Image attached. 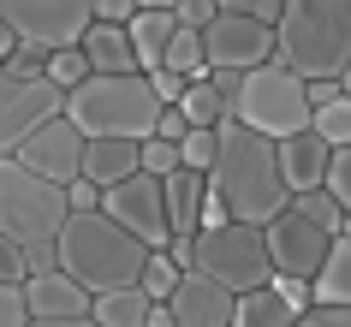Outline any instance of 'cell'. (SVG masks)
I'll list each match as a JSON object with an SVG mask.
<instances>
[{
    "label": "cell",
    "mask_w": 351,
    "mask_h": 327,
    "mask_svg": "<svg viewBox=\"0 0 351 327\" xmlns=\"http://www.w3.org/2000/svg\"><path fill=\"white\" fill-rule=\"evenodd\" d=\"M66 197H72V208H101V184H95L90 173H77V179L66 184Z\"/></svg>",
    "instance_id": "cell-38"
},
{
    "label": "cell",
    "mask_w": 351,
    "mask_h": 327,
    "mask_svg": "<svg viewBox=\"0 0 351 327\" xmlns=\"http://www.w3.org/2000/svg\"><path fill=\"white\" fill-rule=\"evenodd\" d=\"M262 238H268L274 274H310V280H315V268H322V256H328V244H333L328 226H322V220H310V215H298L292 202H286V208L262 226Z\"/></svg>",
    "instance_id": "cell-12"
},
{
    "label": "cell",
    "mask_w": 351,
    "mask_h": 327,
    "mask_svg": "<svg viewBox=\"0 0 351 327\" xmlns=\"http://www.w3.org/2000/svg\"><path fill=\"white\" fill-rule=\"evenodd\" d=\"M333 191V197H339V208H346L351 215V143H339L333 149V161H328V179H322Z\"/></svg>",
    "instance_id": "cell-34"
},
{
    "label": "cell",
    "mask_w": 351,
    "mask_h": 327,
    "mask_svg": "<svg viewBox=\"0 0 351 327\" xmlns=\"http://www.w3.org/2000/svg\"><path fill=\"white\" fill-rule=\"evenodd\" d=\"M48 77H54L60 90H72L90 77V54H84V42H66V48H48Z\"/></svg>",
    "instance_id": "cell-29"
},
{
    "label": "cell",
    "mask_w": 351,
    "mask_h": 327,
    "mask_svg": "<svg viewBox=\"0 0 351 327\" xmlns=\"http://www.w3.org/2000/svg\"><path fill=\"white\" fill-rule=\"evenodd\" d=\"M185 84H191V77L173 72V66H155V72H149V90L161 95V101H179V95H185Z\"/></svg>",
    "instance_id": "cell-36"
},
{
    "label": "cell",
    "mask_w": 351,
    "mask_h": 327,
    "mask_svg": "<svg viewBox=\"0 0 351 327\" xmlns=\"http://www.w3.org/2000/svg\"><path fill=\"white\" fill-rule=\"evenodd\" d=\"M101 208H108L125 232H137L149 244V250H167V238H173V226H167V191L155 173H125V179L101 184Z\"/></svg>",
    "instance_id": "cell-9"
},
{
    "label": "cell",
    "mask_w": 351,
    "mask_h": 327,
    "mask_svg": "<svg viewBox=\"0 0 351 327\" xmlns=\"http://www.w3.org/2000/svg\"><path fill=\"white\" fill-rule=\"evenodd\" d=\"M0 280H6V286H24V280H30V256H24V244L6 232V226H0Z\"/></svg>",
    "instance_id": "cell-32"
},
{
    "label": "cell",
    "mask_w": 351,
    "mask_h": 327,
    "mask_svg": "<svg viewBox=\"0 0 351 327\" xmlns=\"http://www.w3.org/2000/svg\"><path fill=\"white\" fill-rule=\"evenodd\" d=\"M208 191L226 202L232 220L268 226L292 202V184L280 173V143L262 137V131H250L244 119H221V155L208 167Z\"/></svg>",
    "instance_id": "cell-1"
},
{
    "label": "cell",
    "mask_w": 351,
    "mask_h": 327,
    "mask_svg": "<svg viewBox=\"0 0 351 327\" xmlns=\"http://www.w3.org/2000/svg\"><path fill=\"white\" fill-rule=\"evenodd\" d=\"M12 155H19L30 173H42V179L72 184L77 173H84V131H77L66 113H54V119H42V125L12 149Z\"/></svg>",
    "instance_id": "cell-14"
},
{
    "label": "cell",
    "mask_w": 351,
    "mask_h": 327,
    "mask_svg": "<svg viewBox=\"0 0 351 327\" xmlns=\"http://www.w3.org/2000/svg\"><path fill=\"white\" fill-rule=\"evenodd\" d=\"M161 66H173V72H185V77H203V72H208V48H203V30L179 24V30H173V42H167V54H161Z\"/></svg>",
    "instance_id": "cell-25"
},
{
    "label": "cell",
    "mask_w": 351,
    "mask_h": 327,
    "mask_svg": "<svg viewBox=\"0 0 351 327\" xmlns=\"http://www.w3.org/2000/svg\"><path fill=\"white\" fill-rule=\"evenodd\" d=\"M84 54H90V72H143L137 54H131V30L125 24H108V19H90Z\"/></svg>",
    "instance_id": "cell-19"
},
{
    "label": "cell",
    "mask_w": 351,
    "mask_h": 327,
    "mask_svg": "<svg viewBox=\"0 0 351 327\" xmlns=\"http://www.w3.org/2000/svg\"><path fill=\"white\" fill-rule=\"evenodd\" d=\"M226 220H232V215H226V202L208 191V197H203V226H226Z\"/></svg>",
    "instance_id": "cell-41"
},
{
    "label": "cell",
    "mask_w": 351,
    "mask_h": 327,
    "mask_svg": "<svg viewBox=\"0 0 351 327\" xmlns=\"http://www.w3.org/2000/svg\"><path fill=\"white\" fill-rule=\"evenodd\" d=\"M125 30H131V54H137V66L155 72L161 54H167V42H173V30H179V19H173L167 6H137V12L125 19Z\"/></svg>",
    "instance_id": "cell-18"
},
{
    "label": "cell",
    "mask_w": 351,
    "mask_h": 327,
    "mask_svg": "<svg viewBox=\"0 0 351 327\" xmlns=\"http://www.w3.org/2000/svg\"><path fill=\"white\" fill-rule=\"evenodd\" d=\"M0 327H30V309H24V286H6V280H0Z\"/></svg>",
    "instance_id": "cell-35"
},
{
    "label": "cell",
    "mask_w": 351,
    "mask_h": 327,
    "mask_svg": "<svg viewBox=\"0 0 351 327\" xmlns=\"http://www.w3.org/2000/svg\"><path fill=\"white\" fill-rule=\"evenodd\" d=\"M179 274H185V268H179V262H173L167 250H149L143 274H137V286H143L155 304H167V298H173V286H179Z\"/></svg>",
    "instance_id": "cell-27"
},
{
    "label": "cell",
    "mask_w": 351,
    "mask_h": 327,
    "mask_svg": "<svg viewBox=\"0 0 351 327\" xmlns=\"http://www.w3.org/2000/svg\"><path fill=\"white\" fill-rule=\"evenodd\" d=\"M274 60L298 77H339L351 60V0H286L274 19Z\"/></svg>",
    "instance_id": "cell-3"
},
{
    "label": "cell",
    "mask_w": 351,
    "mask_h": 327,
    "mask_svg": "<svg viewBox=\"0 0 351 327\" xmlns=\"http://www.w3.org/2000/svg\"><path fill=\"white\" fill-rule=\"evenodd\" d=\"M24 309H30L36 327H77V322H90L95 291L77 286L72 274L54 262V268H36L30 280H24Z\"/></svg>",
    "instance_id": "cell-13"
},
{
    "label": "cell",
    "mask_w": 351,
    "mask_h": 327,
    "mask_svg": "<svg viewBox=\"0 0 351 327\" xmlns=\"http://www.w3.org/2000/svg\"><path fill=\"white\" fill-rule=\"evenodd\" d=\"M215 12H221V0H179V6H173V19H179V24H191V30H203V24L215 19Z\"/></svg>",
    "instance_id": "cell-37"
},
{
    "label": "cell",
    "mask_w": 351,
    "mask_h": 327,
    "mask_svg": "<svg viewBox=\"0 0 351 327\" xmlns=\"http://www.w3.org/2000/svg\"><path fill=\"white\" fill-rule=\"evenodd\" d=\"M137 137H84V173H90L95 184H113L125 179V173H137Z\"/></svg>",
    "instance_id": "cell-21"
},
{
    "label": "cell",
    "mask_w": 351,
    "mask_h": 327,
    "mask_svg": "<svg viewBox=\"0 0 351 327\" xmlns=\"http://www.w3.org/2000/svg\"><path fill=\"white\" fill-rule=\"evenodd\" d=\"M149 298L143 286H113V291H95V309H90V322L101 327H149Z\"/></svg>",
    "instance_id": "cell-22"
},
{
    "label": "cell",
    "mask_w": 351,
    "mask_h": 327,
    "mask_svg": "<svg viewBox=\"0 0 351 327\" xmlns=\"http://www.w3.org/2000/svg\"><path fill=\"white\" fill-rule=\"evenodd\" d=\"M131 12H137V0H95V19H108V24H125Z\"/></svg>",
    "instance_id": "cell-40"
},
{
    "label": "cell",
    "mask_w": 351,
    "mask_h": 327,
    "mask_svg": "<svg viewBox=\"0 0 351 327\" xmlns=\"http://www.w3.org/2000/svg\"><path fill=\"white\" fill-rule=\"evenodd\" d=\"M72 215V197H66V184L42 179L19 155H0V226L19 238L24 250H36V244H54L60 226Z\"/></svg>",
    "instance_id": "cell-6"
},
{
    "label": "cell",
    "mask_w": 351,
    "mask_h": 327,
    "mask_svg": "<svg viewBox=\"0 0 351 327\" xmlns=\"http://www.w3.org/2000/svg\"><path fill=\"white\" fill-rule=\"evenodd\" d=\"M215 155H221V125H191L185 137H179V167L208 173V167H215Z\"/></svg>",
    "instance_id": "cell-26"
},
{
    "label": "cell",
    "mask_w": 351,
    "mask_h": 327,
    "mask_svg": "<svg viewBox=\"0 0 351 327\" xmlns=\"http://www.w3.org/2000/svg\"><path fill=\"white\" fill-rule=\"evenodd\" d=\"M179 113H185L191 125H221V119H232V108H226V95L215 90V77H191L185 95H179Z\"/></svg>",
    "instance_id": "cell-23"
},
{
    "label": "cell",
    "mask_w": 351,
    "mask_h": 327,
    "mask_svg": "<svg viewBox=\"0 0 351 327\" xmlns=\"http://www.w3.org/2000/svg\"><path fill=\"white\" fill-rule=\"evenodd\" d=\"M203 48L208 66H232V72H250L262 60H274V24L256 19V12H215L203 24Z\"/></svg>",
    "instance_id": "cell-11"
},
{
    "label": "cell",
    "mask_w": 351,
    "mask_h": 327,
    "mask_svg": "<svg viewBox=\"0 0 351 327\" xmlns=\"http://www.w3.org/2000/svg\"><path fill=\"white\" fill-rule=\"evenodd\" d=\"M328 161H333V143H328L315 125L292 131V137H280V173H286V184H292V191L322 184V179H328Z\"/></svg>",
    "instance_id": "cell-16"
},
{
    "label": "cell",
    "mask_w": 351,
    "mask_h": 327,
    "mask_svg": "<svg viewBox=\"0 0 351 327\" xmlns=\"http://www.w3.org/2000/svg\"><path fill=\"white\" fill-rule=\"evenodd\" d=\"M292 208H298V215H310V220H322L328 232H339V220H346V208H339V197H333L328 184H310V191H292Z\"/></svg>",
    "instance_id": "cell-28"
},
{
    "label": "cell",
    "mask_w": 351,
    "mask_h": 327,
    "mask_svg": "<svg viewBox=\"0 0 351 327\" xmlns=\"http://www.w3.org/2000/svg\"><path fill=\"white\" fill-rule=\"evenodd\" d=\"M12 48H19V30H12V24H6V12H0V60L12 54Z\"/></svg>",
    "instance_id": "cell-42"
},
{
    "label": "cell",
    "mask_w": 351,
    "mask_h": 327,
    "mask_svg": "<svg viewBox=\"0 0 351 327\" xmlns=\"http://www.w3.org/2000/svg\"><path fill=\"white\" fill-rule=\"evenodd\" d=\"M137 161H143V173L167 179V173L179 167V143H173V137H161V131H149V137H137Z\"/></svg>",
    "instance_id": "cell-31"
},
{
    "label": "cell",
    "mask_w": 351,
    "mask_h": 327,
    "mask_svg": "<svg viewBox=\"0 0 351 327\" xmlns=\"http://www.w3.org/2000/svg\"><path fill=\"white\" fill-rule=\"evenodd\" d=\"M167 309H173V327H226L239 315V291L221 286L203 268H185L179 286H173V298H167Z\"/></svg>",
    "instance_id": "cell-15"
},
{
    "label": "cell",
    "mask_w": 351,
    "mask_h": 327,
    "mask_svg": "<svg viewBox=\"0 0 351 327\" xmlns=\"http://www.w3.org/2000/svg\"><path fill=\"white\" fill-rule=\"evenodd\" d=\"M197 268L232 291H250L274 274V256L256 220H226V226H197Z\"/></svg>",
    "instance_id": "cell-7"
},
{
    "label": "cell",
    "mask_w": 351,
    "mask_h": 327,
    "mask_svg": "<svg viewBox=\"0 0 351 327\" xmlns=\"http://www.w3.org/2000/svg\"><path fill=\"white\" fill-rule=\"evenodd\" d=\"M0 12L19 30V42L66 48V42H84V30L95 19V0H0Z\"/></svg>",
    "instance_id": "cell-10"
},
{
    "label": "cell",
    "mask_w": 351,
    "mask_h": 327,
    "mask_svg": "<svg viewBox=\"0 0 351 327\" xmlns=\"http://www.w3.org/2000/svg\"><path fill=\"white\" fill-rule=\"evenodd\" d=\"M167 101L149 90V72H90L66 90V119L84 137H149Z\"/></svg>",
    "instance_id": "cell-4"
},
{
    "label": "cell",
    "mask_w": 351,
    "mask_h": 327,
    "mask_svg": "<svg viewBox=\"0 0 351 327\" xmlns=\"http://www.w3.org/2000/svg\"><path fill=\"white\" fill-rule=\"evenodd\" d=\"M310 125L322 131V137H328L333 149H339V143H351V95H333V101H322V108L310 113Z\"/></svg>",
    "instance_id": "cell-30"
},
{
    "label": "cell",
    "mask_w": 351,
    "mask_h": 327,
    "mask_svg": "<svg viewBox=\"0 0 351 327\" xmlns=\"http://www.w3.org/2000/svg\"><path fill=\"white\" fill-rule=\"evenodd\" d=\"M167 191V226L173 232H197L203 226V197H208V173H197V167H173L161 179Z\"/></svg>",
    "instance_id": "cell-17"
},
{
    "label": "cell",
    "mask_w": 351,
    "mask_h": 327,
    "mask_svg": "<svg viewBox=\"0 0 351 327\" xmlns=\"http://www.w3.org/2000/svg\"><path fill=\"white\" fill-rule=\"evenodd\" d=\"M137 6H167V12H173V6H179V0H137Z\"/></svg>",
    "instance_id": "cell-44"
},
{
    "label": "cell",
    "mask_w": 351,
    "mask_h": 327,
    "mask_svg": "<svg viewBox=\"0 0 351 327\" xmlns=\"http://www.w3.org/2000/svg\"><path fill=\"white\" fill-rule=\"evenodd\" d=\"M54 256L77 286L113 291V286H137V274L149 262V244L137 232H125L108 208H72L54 238Z\"/></svg>",
    "instance_id": "cell-2"
},
{
    "label": "cell",
    "mask_w": 351,
    "mask_h": 327,
    "mask_svg": "<svg viewBox=\"0 0 351 327\" xmlns=\"http://www.w3.org/2000/svg\"><path fill=\"white\" fill-rule=\"evenodd\" d=\"M310 286H315V298H346L351 304V238L333 232V244H328V256H322Z\"/></svg>",
    "instance_id": "cell-24"
},
{
    "label": "cell",
    "mask_w": 351,
    "mask_h": 327,
    "mask_svg": "<svg viewBox=\"0 0 351 327\" xmlns=\"http://www.w3.org/2000/svg\"><path fill=\"white\" fill-rule=\"evenodd\" d=\"M54 113H66V90L48 72H0V155H12Z\"/></svg>",
    "instance_id": "cell-8"
},
{
    "label": "cell",
    "mask_w": 351,
    "mask_h": 327,
    "mask_svg": "<svg viewBox=\"0 0 351 327\" xmlns=\"http://www.w3.org/2000/svg\"><path fill=\"white\" fill-rule=\"evenodd\" d=\"M155 131H161V137H173V143H179V137H185V131H191V119H185V113H179V101H167V108L155 113Z\"/></svg>",
    "instance_id": "cell-39"
},
{
    "label": "cell",
    "mask_w": 351,
    "mask_h": 327,
    "mask_svg": "<svg viewBox=\"0 0 351 327\" xmlns=\"http://www.w3.org/2000/svg\"><path fill=\"white\" fill-rule=\"evenodd\" d=\"M292 322H298V304L274 286V274H268L262 286L239 291V315H232V327H292Z\"/></svg>",
    "instance_id": "cell-20"
},
{
    "label": "cell",
    "mask_w": 351,
    "mask_h": 327,
    "mask_svg": "<svg viewBox=\"0 0 351 327\" xmlns=\"http://www.w3.org/2000/svg\"><path fill=\"white\" fill-rule=\"evenodd\" d=\"M339 90H346V95H351V60H346V72H339Z\"/></svg>",
    "instance_id": "cell-43"
},
{
    "label": "cell",
    "mask_w": 351,
    "mask_h": 327,
    "mask_svg": "<svg viewBox=\"0 0 351 327\" xmlns=\"http://www.w3.org/2000/svg\"><path fill=\"white\" fill-rule=\"evenodd\" d=\"M298 322L304 327H351V304L346 298H310V309Z\"/></svg>",
    "instance_id": "cell-33"
},
{
    "label": "cell",
    "mask_w": 351,
    "mask_h": 327,
    "mask_svg": "<svg viewBox=\"0 0 351 327\" xmlns=\"http://www.w3.org/2000/svg\"><path fill=\"white\" fill-rule=\"evenodd\" d=\"M310 84L286 66V60H262L239 77V95H232V119H244L262 137H292V131L310 125Z\"/></svg>",
    "instance_id": "cell-5"
}]
</instances>
